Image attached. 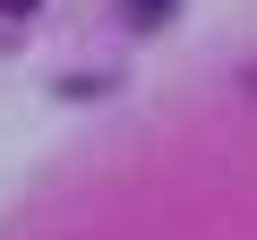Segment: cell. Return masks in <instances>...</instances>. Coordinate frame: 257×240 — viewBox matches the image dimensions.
Here are the masks:
<instances>
[{
	"mask_svg": "<svg viewBox=\"0 0 257 240\" xmlns=\"http://www.w3.org/2000/svg\"><path fill=\"white\" fill-rule=\"evenodd\" d=\"M0 9H26V0H0Z\"/></svg>",
	"mask_w": 257,
	"mask_h": 240,
	"instance_id": "obj_1",
	"label": "cell"
}]
</instances>
